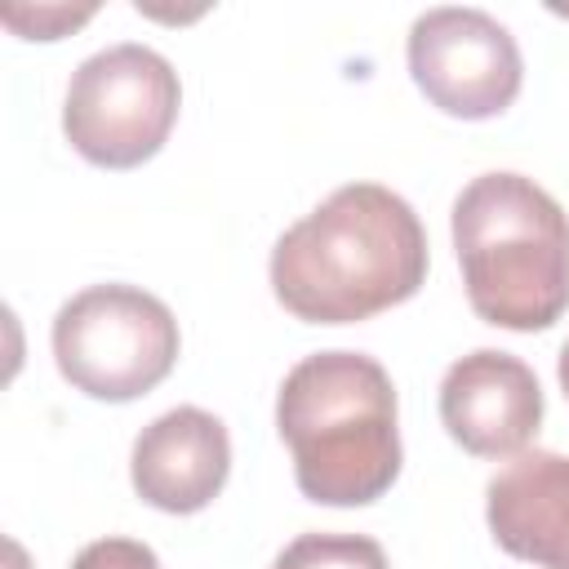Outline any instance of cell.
Masks as SVG:
<instances>
[{
    "label": "cell",
    "instance_id": "obj_14",
    "mask_svg": "<svg viewBox=\"0 0 569 569\" xmlns=\"http://www.w3.org/2000/svg\"><path fill=\"white\" fill-rule=\"evenodd\" d=\"M9 569H27V556H22L18 542H9Z\"/></svg>",
    "mask_w": 569,
    "mask_h": 569
},
{
    "label": "cell",
    "instance_id": "obj_3",
    "mask_svg": "<svg viewBox=\"0 0 569 569\" xmlns=\"http://www.w3.org/2000/svg\"><path fill=\"white\" fill-rule=\"evenodd\" d=\"M467 302L485 325L533 333L569 307V218L525 173H480L453 200Z\"/></svg>",
    "mask_w": 569,
    "mask_h": 569
},
{
    "label": "cell",
    "instance_id": "obj_1",
    "mask_svg": "<svg viewBox=\"0 0 569 569\" xmlns=\"http://www.w3.org/2000/svg\"><path fill=\"white\" fill-rule=\"evenodd\" d=\"M427 280V231L405 196L347 182L271 249V289L307 325L369 320Z\"/></svg>",
    "mask_w": 569,
    "mask_h": 569
},
{
    "label": "cell",
    "instance_id": "obj_13",
    "mask_svg": "<svg viewBox=\"0 0 569 569\" xmlns=\"http://www.w3.org/2000/svg\"><path fill=\"white\" fill-rule=\"evenodd\" d=\"M556 373H560V391H565V400H569V342L560 347V365H556Z\"/></svg>",
    "mask_w": 569,
    "mask_h": 569
},
{
    "label": "cell",
    "instance_id": "obj_6",
    "mask_svg": "<svg viewBox=\"0 0 569 569\" xmlns=\"http://www.w3.org/2000/svg\"><path fill=\"white\" fill-rule=\"evenodd\" d=\"M409 76L445 116L489 120L516 102L525 62L516 36L493 13L440 4L409 27Z\"/></svg>",
    "mask_w": 569,
    "mask_h": 569
},
{
    "label": "cell",
    "instance_id": "obj_4",
    "mask_svg": "<svg viewBox=\"0 0 569 569\" xmlns=\"http://www.w3.org/2000/svg\"><path fill=\"white\" fill-rule=\"evenodd\" d=\"M173 311L138 284H89L53 316L58 373L107 405L147 396L178 360Z\"/></svg>",
    "mask_w": 569,
    "mask_h": 569
},
{
    "label": "cell",
    "instance_id": "obj_11",
    "mask_svg": "<svg viewBox=\"0 0 569 569\" xmlns=\"http://www.w3.org/2000/svg\"><path fill=\"white\" fill-rule=\"evenodd\" d=\"M0 18H4L13 31H22L27 40H58V36H67L71 27H80L84 18H93V4H80V9H71V4H36V9L4 4Z\"/></svg>",
    "mask_w": 569,
    "mask_h": 569
},
{
    "label": "cell",
    "instance_id": "obj_12",
    "mask_svg": "<svg viewBox=\"0 0 569 569\" xmlns=\"http://www.w3.org/2000/svg\"><path fill=\"white\" fill-rule=\"evenodd\" d=\"M71 569H160V556L138 538H98L76 551Z\"/></svg>",
    "mask_w": 569,
    "mask_h": 569
},
{
    "label": "cell",
    "instance_id": "obj_2",
    "mask_svg": "<svg viewBox=\"0 0 569 569\" xmlns=\"http://www.w3.org/2000/svg\"><path fill=\"white\" fill-rule=\"evenodd\" d=\"M276 431L293 453L302 498L320 507L378 502L400 476L396 387L365 351L298 360L276 396Z\"/></svg>",
    "mask_w": 569,
    "mask_h": 569
},
{
    "label": "cell",
    "instance_id": "obj_5",
    "mask_svg": "<svg viewBox=\"0 0 569 569\" xmlns=\"http://www.w3.org/2000/svg\"><path fill=\"white\" fill-rule=\"evenodd\" d=\"M178 107L182 84L169 58L147 44H111L71 71L62 133L89 164L133 169L164 147Z\"/></svg>",
    "mask_w": 569,
    "mask_h": 569
},
{
    "label": "cell",
    "instance_id": "obj_7",
    "mask_svg": "<svg viewBox=\"0 0 569 569\" xmlns=\"http://www.w3.org/2000/svg\"><path fill=\"white\" fill-rule=\"evenodd\" d=\"M440 422L476 458H516L542 427V387L520 356L476 347L440 378Z\"/></svg>",
    "mask_w": 569,
    "mask_h": 569
},
{
    "label": "cell",
    "instance_id": "obj_8",
    "mask_svg": "<svg viewBox=\"0 0 569 569\" xmlns=\"http://www.w3.org/2000/svg\"><path fill=\"white\" fill-rule=\"evenodd\" d=\"M231 471V440L222 418L196 405H178L160 418H151L129 458V480L138 498L169 516L204 511Z\"/></svg>",
    "mask_w": 569,
    "mask_h": 569
},
{
    "label": "cell",
    "instance_id": "obj_9",
    "mask_svg": "<svg viewBox=\"0 0 569 569\" xmlns=\"http://www.w3.org/2000/svg\"><path fill=\"white\" fill-rule=\"evenodd\" d=\"M485 520L507 556L569 569V453H516L485 489Z\"/></svg>",
    "mask_w": 569,
    "mask_h": 569
},
{
    "label": "cell",
    "instance_id": "obj_10",
    "mask_svg": "<svg viewBox=\"0 0 569 569\" xmlns=\"http://www.w3.org/2000/svg\"><path fill=\"white\" fill-rule=\"evenodd\" d=\"M271 569H391L387 551L365 533H302Z\"/></svg>",
    "mask_w": 569,
    "mask_h": 569
}]
</instances>
